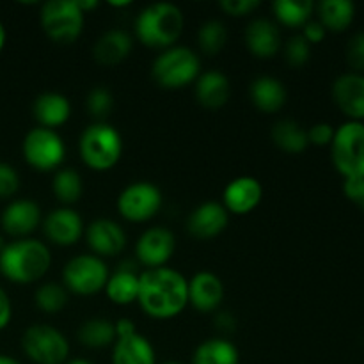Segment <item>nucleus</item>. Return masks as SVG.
<instances>
[{"mask_svg":"<svg viewBox=\"0 0 364 364\" xmlns=\"http://www.w3.org/2000/svg\"><path fill=\"white\" fill-rule=\"evenodd\" d=\"M20 187L18 173L7 164L0 162V198H9Z\"/></svg>","mask_w":364,"mask_h":364,"instance_id":"nucleus-38","label":"nucleus"},{"mask_svg":"<svg viewBox=\"0 0 364 364\" xmlns=\"http://www.w3.org/2000/svg\"><path fill=\"white\" fill-rule=\"evenodd\" d=\"M4 43H6V28L0 23V50L4 48Z\"/></svg>","mask_w":364,"mask_h":364,"instance_id":"nucleus-46","label":"nucleus"},{"mask_svg":"<svg viewBox=\"0 0 364 364\" xmlns=\"http://www.w3.org/2000/svg\"><path fill=\"white\" fill-rule=\"evenodd\" d=\"M82 343L91 348L109 347L116 340V326H112L107 320H89L80 327L78 333Z\"/></svg>","mask_w":364,"mask_h":364,"instance_id":"nucleus-31","label":"nucleus"},{"mask_svg":"<svg viewBox=\"0 0 364 364\" xmlns=\"http://www.w3.org/2000/svg\"><path fill=\"white\" fill-rule=\"evenodd\" d=\"M135 334V326L130 320H119L116 323V338H127Z\"/></svg>","mask_w":364,"mask_h":364,"instance_id":"nucleus-44","label":"nucleus"},{"mask_svg":"<svg viewBox=\"0 0 364 364\" xmlns=\"http://www.w3.org/2000/svg\"><path fill=\"white\" fill-rule=\"evenodd\" d=\"M36 302H38L39 308L46 313H57L66 306L68 295L60 284L48 283L43 284L41 288L36 294Z\"/></svg>","mask_w":364,"mask_h":364,"instance_id":"nucleus-34","label":"nucleus"},{"mask_svg":"<svg viewBox=\"0 0 364 364\" xmlns=\"http://www.w3.org/2000/svg\"><path fill=\"white\" fill-rule=\"evenodd\" d=\"M326 34H327V31L323 28V25L320 23V21H308V23L304 25L302 38H304L309 45H313V43L323 41Z\"/></svg>","mask_w":364,"mask_h":364,"instance_id":"nucleus-42","label":"nucleus"},{"mask_svg":"<svg viewBox=\"0 0 364 364\" xmlns=\"http://www.w3.org/2000/svg\"><path fill=\"white\" fill-rule=\"evenodd\" d=\"M313 2L309 0H276L274 13L277 20L288 27H304L313 13Z\"/></svg>","mask_w":364,"mask_h":364,"instance_id":"nucleus-30","label":"nucleus"},{"mask_svg":"<svg viewBox=\"0 0 364 364\" xmlns=\"http://www.w3.org/2000/svg\"><path fill=\"white\" fill-rule=\"evenodd\" d=\"M109 270L96 256H77L64 269V284L78 295H92L107 287Z\"/></svg>","mask_w":364,"mask_h":364,"instance_id":"nucleus-9","label":"nucleus"},{"mask_svg":"<svg viewBox=\"0 0 364 364\" xmlns=\"http://www.w3.org/2000/svg\"><path fill=\"white\" fill-rule=\"evenodd\" d=\"M23 350L38 364H60L70 354V345L53 327L32 326L23 336Z\"/></svg>","mask_w":364,"mask_h":364,"instance_id":"nucleus-8","label":"nucleus"},{"mask_svg":"<svg viewBox=\"0 0 364 364\" xmlns=\"http://www.w3.org/2000/svg\"><path fill=\"white\" fill-rule=\"evenodd\" d=\"M87 242L92 251L98 255L116 256L123 251L124 244H127V235L121 230L119 224L100 219L89 226Z\"/></svg>","mask_w":364,"mask_h":364,"instance_id":"nucleus-18","label":"nucleus"},{"mask_svg":"<svg viewBox=\"0 0 364 364\" xmlns=\"http://www.w3.org/2000/svg\"><path fill=\"white\" fill-rule=\"evenodd\" d=\"M107 295L116 304H130L139 299V276L132 270H119L107 281Z\"/></svg>","mask_w":364,"mask_h":364,"instance_id":"nucleus-27","label":"nucleus"},{"mask_svg":"<svg viewBox=\"0 0 364 364\" xmlns=\"http://www.w3.org/2000/svg\"><path fill=\"white\" fill-rule=\"evenodd\" d=\"M167 364H176V363H167Z\"/></svg>","mask_w":364,"mask_h":364,"instance_id":"nucleus-49","label":"nucleus"},{"mask_svg":"<svg viewBox=\"0 0 364 364\" xmlns=\"http://www.w3.org/2000/svg\"><path fill=\"white\" fill-rule=\"evenodd\" d=\"M258 6V0H224V2H220V7L231 16H244L249 11H255Z\"/></svg>","mask_w":364,"mask_h":364,"instance_id":"nucleus-40","label":"nucleus"},{"mask_svg":"<svg viewBox=\"0 0 364 364\" xmlns=\"http://www.w3.org/2000/svg\"><path fill=\"white\" fill-rule=\"evenodd\" d=\"M11 320V302L6 291L0 288V331L9 323Z\"/></svg>","mask_w":364,"mask_h":364,"instance_id":"nucleus-43","label":"nucleus"},{"mask_svg":"<svg viewBox=\"0 0 364 364\" xmlns=\"http://www.w3.org/2000/svg\"><path fill=\"white\" fill-rule=\"evenodd\" d=\"M52 258L45 244L20 240L0 251V272L14 283H34L48 270Z\"/></svg>","mask_w":364,"mask_h":364,"instance_id":"nucleus-2","label":"nucleus"},{"mask_svg":"<svg viewBox=\"0 0 364 364\" xmlns=\"http://www.w3.org/2000/svg\"><path fill=\"white\" fill-rule=\"evenodd\" d=\"M226 27H224V23H220L217 20L206 21L201 27V31H199V45H201V48L206 53L220 52L223 46L226 45Z\"/></svg>","mask_w":364,"mask_h":364,"instance_id":"nucleus-33","label":"nucleus"},{"mask_svg":"<svg viewBox=\"0 0 364 364\" xmlns=\"http://www.w3.org/2000/svg\"><path fill=\"white\" fill-rule=\"evenodd\" d=\"M63 139L50 128H34L23 141L25 160L38 171L55 169L64 160Z\"/></svg>","mask_w":364,"mask_h":364,"instance_id":"nucleus-10","label":"nucleus"},{"mask_svg":"<svg viewBox=\"0 0 364 364\" xmlns=\"http://www.w3.org/2000/svg\"><path fill=\"white\" fill-rule=\"evenodd\" d=\"M224 287L212 272H199L188 283V302L199 311H212L223 302Z\"/></svg>","mask_w":364,"mask_h":364,"instance_id":"nucleus-16","label":"nucleus"},{"mask_svg":"<svg viewBox=\"0 0 364 364\" xmlns=\"http://www.w3.org/2000/svg\"><path fill=\"white\" fill-rule=\"evenodd\" d=\"M84 231L80 215L70 208H60L50 213L45 220V233L59 245H71L78 242Z\"/></svg>","mask_w":364,"mask_h":364,"instance_id":"nucleus-17","label":"nucleus"},{"mask_svg":"<svg viewBox=\"0 0 364 364\" xmlns=\"http://www.w3.org/2000/svg\"><path fill=\"white\" fill-rule=\"evenodd\" d=\"M334 128L329 123H316L309 128L308 139L315 146H331L334 139Z\"/></svg>","mask_w":364,"mask_h":364,"instance_id":"nucleus-39","label":"nucleus"},{"mask_svg":"<svg viewBox=\"0 0 364 364\" xmlns=\"http://www.w3.org/2000/svg\"><path fill=\"white\" fill-rule=\"evenodd\" d=\"M153 78L162 87L178 89L191 84L199 75V59L192 50L174 46L164 52L153 64Z\"/></svg>","mask_w":364,"mask_h":364,"instance_id":"nucleus-7","label":"nucleus"},{"mask_svg":"<svg viewBox=\"0 0 364 364\" xmlns=\"http://www.w3.org/2000/svg\"><path fill=\"white\" fill-rule=\"evenodd\" d=\"M228 224V210L219 203H205L192 212L188 231L198 238H212Z\"/></svg>","mask_w":364,"mask_h":364,"instance_id":"nucleus-19","label":"nucleus"},{"mask_svg":"<svg viewBox=\"0 0 364 364\" xmlns=\"http://www.w3.org/2000/svg\"><path fill=\"white\" fill-rule=\"evenodd\" d=\"M347 60L354 73L364 71V31L358 32L350 38L347 45Z\"/></svg>","mask_w":364,"mask_h":364,"instance_id":"nucleus-37","label":"nucleus"},{"mask_svg":"<svg viewBox=\"0 0 364 364\" xmlns=\"http://www.w3.org/2000/svg\"><path fill=\"white\" fill-rule=\"evenodd\" d=\"M132 50V38L124 31H109L96 41L95 57L102 64H117L127 59Z\"/></svg>","mask_w":364,"mask_h":364,"instance_id":"nucleus-26","label":"nucleus"},{"mask_svg":"<svg viewBox=\"0 0 364 364\" xmlns=\"http://www.w3.org/2000/svg\"><path fill=\"white\" fill-rule=\"evenodd\" d=\"M0 364H20V363L14 361L13 358H7V355H0Z\"/></svg>","mask_w":364,"mask_h":364,"instance_id":"nucleus-47","label":"nucleus"},{"mask_svg":"<svg viewBox=\"0 0 364 364\" xmlns=\"http://www.w3.org/2000/svg\"><path fill=\"white\" fill-rule=\"evenodd\" d=\"M196 96L201 105L219 109L230 98V82L219 71H208L199 77L198 85H196Z\"/></svg>","mask_w":364,"mask_h":364,"instance_id":"nucleus-23","label":"nucleus"},{"mask_svg":"<svg viewBox=\"0 0 364 364\" xmlns=\"http://www.w3.org/2000/svg\"><path fill=\"white\" fill-rule=\"evenodd\" d=\"M137 301L153 318H173L187 306L188 283L173 269H151L139 277Z\"/></svg>","mask_w":364,"mask_h":364,"instance_id":"nucleus-1","label":"nucleus"},{"mask_svg":"<svg viewBox=\"0 0 364 364\" xmlns=\"http://www.w3.org/2000/svg\"><path fill=\"white\" fill-rule=\"evenodd\" d=\"M71 107L66 96L57 95V92H46L41 95L34 103V116L43 128L59 127V124L66 123L70 117Z\"/></svg>","mask_w":364,"mask_h":364,"instance_id":"nucleus-22","label":"nucleus"},{"mask_svg":"<svg viewBox=\"0 0 364 364\" xmlns=\"http://www.w3.org/2000/svg\"><path fill=\"white\" fill-rule=\"evenodd\" d=\"M39 219H41L39 206L34 201L21 199V201L11 203L4 210L2 228L6 230V233L13 235V237H23L38 228Z\"/></svg>","mask_w":364,"mask_h":364,"instance_id":"nucleus-15","label":"nucleus"},{"mask_svg":"<svg viewBox=\"0 0 364 364\" xmlns=\"http://www.w3.org/2000/svg\"><path fill=\"white\" fill-rule=\"evenodd\" d=\"M343 192L354 205L364 210V178H354V180H345Z\"/></svg>","mask_w":364,"mask_h":364,"instance_id":"nucleus-41","label":"nucleus"},{"mask_svg":"<svg viewBox=\"0 0 364 364\" xmlns=\"http://www.w3.org/2000/svg\"><path fill=\"white\" fill-rule=\"evenodd\" d=\"M135 28L146 46L166 48L183 32V14L174 4H153L139 14Z\"/></svg>","mask_w":364,"mask_h":364,"instance_id":"nucleus-3","label":"nucleus"},{"mask_svg":"<svg viewBox=\"0 0 364 364\" xmlns=\"http://www.w3.org/2000/svg\"><path fill=\"white\" fill-rule=\"evenodd\" d=\"M162 205V194L159 188L146 181L130 185L121 192L117 199V208L119 213L128 220L142 223L155 215Z\"/></svg>","mask_w":364,"mask_h":364,"instance_id":"nucleus-11","label":"nucleus"},{"mask_svg":"<svg viewBox=\"0 0 364 364\" xmlns=\"http://www.w3.org/2000/svg\"><path fill=\"white\" fill-rule=\"evenodd\" d=\"M41 25L53 41L73 43L84 27V11L75 0H52L43 7Z\"/></svg>","mask_w":364,"mask_h":364,"instance_id":"nucleus-6","label":"nucleus"},{"mask_svg":"<svg viewBox=\"0 0 364 364\" xmlns=\"http://www.w3.org/2000/svg\"><path fill=\"white\" fill-rule=\"evenodd\" d=\"M123 153V142L116 128L105 123L91 124L80 137V155L89 167L107 171L116 166Z\"/></svg>","mask_w":364,"mask_h":364,"instance_id":"nucleus-5","label":"nucleus"},{"mask_svg":"<svg viewBox=\"0 0 364 364\" xmlns=\"http://www.w3.org/2000/svg\"><path fill=\"white\" fill-rule=\"evenodd\" d=\"M194 364H238V352L230 341L210 340L196 350Z\"/></svg>","mask_w":364,"mask_h":364,"instance_id":"nucleus-29","label":"nucleus"},{"mask_svg":"<svg viewBox=\"0 0 364 364\" xmlns=\"http://www.w3.org/2000/svg\"><path fill=\"white\" fill-rule=\"evenodd\" d=\"M82 191V178L77 171L73 169H64L60 173L55 174V180H53V192L59 198V201L71 205V203H77L80 199Z\"/></svg>","mask_w":364,"mask_h":364,"instance_id":"nucleus-32","label":"nucleus"},{"mask_svg":"<svg viewBox=\"0 0 364 364\" xmlns=\"http://www.w3.org/2000/svg\"><path fill=\"white\" fill-rule=\"evenodd\" d=\"M320 23L326 31L343 32L352 25L355 16V6L350 0H323L318 4Z\"/></svg>","mask_w":364,"mask_h":364,"instance_id":"nucleus-25","label":"nucleus"},{"mask_svg":"<svg viewBox=\"0 0 364 364\" xmlns=\"http://www.w3.org/2000/svg\"><path fill=\"white\" fill-rule=\"evenodd\" d=\"M174 252V237L164 228H153L141 237L137 244V256L144 265L160 269Z\"/></svg>","mask_w":364,"mask_h":364,"instance_id":"nucleus-13","label":"nucleus"},{"mask_svg":"<svg viewBox=\"0 0 364 364\" xmlns=\"http://www.w3.org/2000/svg\"><path fill=\"white\" fill-rule=\"evenodd\" d=\"M217 323H219L220 329H224V326H226V329L233 327V320H231L228 315H220L219 320H217Z\"/></svg>","mask_w":364,"mask_h":364,"instance_id":"nucleus-45","label":"nucleus"},{"mask_svg":"<svg viewBox=\"0 0 364 364\" xmlns=\"http://www.w3.org/2000/svg\"><path fill=\"white\" fill-rule=\"evenodd\" d=\"M333 98L348 121H364V73H345L333 84Z\"/></svg>","mask_w":364,"mask_h":364,"instance_id":"nucleus-12","label":"nucleus"},{"mask_svg":"<svg viewBox=\"0 0 364 364\" xmlns=\"http://www.w3.org/2000/svg\"><path fill=\"white\" fill-rule=\"evenodd\" d=\"M245 41H247L249 50L258 57H272L276 55L281 46L279 28L269 20H255L249 23L247 32H245Z\"/></svg>","mask_w":364,"mask_h":364,"instance_id":"nucleus-20","label":"nucleus"},{"mask_svg":"<svg viewBox=\"0 0 364 364\" xmlns=\"http://www.w3.org/2000/svg\"><path fill=\"white\" fill-rule=\"evenodd\" d=\"M87 109L91 116L103 119L112 110V95L103 87L92 89L87 96Z\"/></svg>","mask_w":364,"mask_h":364,"instance_id":"nucleus-35","label":"nucleus"},{"mask_svg":"<svg viewBox=\"0 0 364 364\" xmlns=\"http://www.w3.org/2000/svg\"><path fill=\"white\" fill-rule=\"evenodd\" d=\"M262 185L251 176H242L231 181L224 191V205L228 212L249 213L258 206L262 199Z\"/></svg>","mask_w":364,"mask_h":364,"instance_id":"nucleus-14","label":"nucleus"},{"mask_svg":"<svg viewBox=\"0 0 364 364\" xmlns=\"http://www.w3.org/2000/svg\"><path fill=\"white\" fill-rule=\"evenodd\" d=\"M331 155L334 167L345 180L364 178V123L347 121L336 128Z\"/></svg>","mask_w":364,"mask_h":364,"instance_id":"nucleus-4","label":"nucleus"},{"mask_svg":"<svg viewBox=\"0 0 364 364\" xmlns=\"http://www.w3.org/2000/svg\"><path fill=\"white\" fill-rule=\"evenodd\" d=\"M70 364H91V363L84 361V359H77V361H71Z\"/></svg>","mask_w":364,"mask_h":364,"instance_id":"nucleus-48","label":"nucleus"},{"mask_svg":"<svg viewBox=\"0 0 364 364\" xmlns=\"http://www.w3.org/2000/svg\"><path fill=\"white\" fill-rule=\"evenodd\" d=\"M311 45L301 36H294L287 45V59L291 66H302L309 60Z\"/></svg>","mask_w":364,"mask_h":364,"instance_id":"nucleus-36","label":"nucleus"},{"mask_svg":"<svg viewBox=\"0 0 364 364\" xmlns=\"http://www.w3.org/2000/svg\"><path fill=\"white\" fill-rule=\"evenodd\" d=\"M272 139L288 153H301L308 148V132L295 121H279L272 130Z\"/></svg>","mask_w":364,"mask_h":364,"instance_id":"nucleus-28","label":"nucleus"},{"mask_svg":"<svg viewBox=\"0 0 364 364\" xmlns=\"http://www.w3.org/2000/svg\"><path fill=\"white\" fill-rule=\"evenodd\" d=\"M114 364H155V352L141 334L117 338L114 348Z\"/></svg>","mask_w":364,"mask_h":364,"instance_id":"nucleus-21","label":"nucleus"},{"mask_svg":"<svg viewBox=\"0 0 364 364\" xmlns=\"http://www.w3.org/2000/svg\"><path fill=\"white\" fill-rule=\"evenodd\" d=\"M251 96L255 105L263 112H277L287 102V89L272 77H259L252 82Z\"/></svg>","mask_w":364,"mask_h":364,"instance_id":"nucleus-24","label":"nucleus"}]
</instances>
